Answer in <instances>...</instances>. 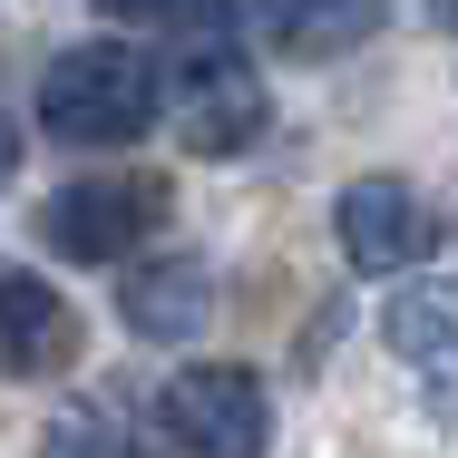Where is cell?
I'll use <instances>...</instances> for the list:
<instances>
[{
	"instance_id": "12",
	"label": "cell",
	"mask_w": 458,
	"mask_h": 458,
	"mask_svg": "<svg viewBox=\"0 0 458 458\" xmlns=\"http://www.w3.org/2000/svg\"><path fill=\"white\" fill-rule=\"evenodd\" d=\"M20 176V137H10V117H0V185Z\"/></svg>"
},
{
	"instance_id": "11",
	"label": "cell",
	"mask_w": 458,
	"mask_h": 458,
	"mask_svg": "<svg viewBox=\"0 0 458 458\" xmlns=\"http://www.w3.org/2000/svg\"><path fill=\"white\" fill-rule=\"evenodd\" d=\"M107 10H117V20H166L176 0H107Z\"/></svg>"
},
{
	"instance_id": "1",
	"label": "cell",
	"mask_w": 458,
	"mask_h": 458,
	"mask_svg": "<svg viewBox=\"0 0 458 458\" xmlns=\"http://www.w3.org/2000/svg\"><path fill=\"white\" fill-rule=\"evenodd\" d=\"M166 20H185L176 39V117H185V147L195 157H244L274 117L264 79L234 59V0H176Z\"/></svg>"
},
{
	"instance_id": "4",
	"label": "cell",
	"mask_w": 458,
	"mask_h": 458,
	"mask_svg": "<svg viewBox=\"0 0 458 458\" xmlns=\"http://www.w3.org/2000/svg\"><path fill=\"white\" fill-rule=\"evenodd\" d=\"M157 215H166V176H79L39 205V244L69 264H117L157 234Z\"/></svg>"
},
{
	"instance_id": "7",
	"label": "cell",
	"mask_w": 458,
	"mask_h": 458,
	"mask_svg": "<svg viewBox=\"0 0 458 458\" xmlns=\"http://www.w3.org/2000/svg\"><path fill=\"white\" fill-rule=\"evenodd\" d=\"M79 352V312L39 274H0V380H39Z\"/></svg>"
},
{
	"instance_id": "10",
	"label": "cell",
	"mask_w": 458,
	"mask_h": 458,
	"mask_svg": "<svg viewBox=\"0 0 458 458\" xmlns=\"http://www.w3.org/2000/svg\"><path fill=\"white\" fill-rule=\"evenodd\" d=\"M39 458H137V449H127L117 410H98V400H79V410H59V420L39 429Z\"/></svg>"
},
{
	"instance_id": "8",
	"label": "cell",
	"mask_w": 458,
	"mask_h": 458,
	"mask_svg": "<svg viewBox=\"0 0 458 458\" xmlns=\"http://www.w3.org/2000/svg\"><path fill=\"white\" fill-rule=\"evenodd\" d=\"M127 332H147V342H195L205 332V312H215V293H205V264L195 254H166V264H147V274L127 283Z\"/></svg>"
},
{
	"instance_id": "3",
	"label": "cell",
	"mask_w": 458,
	"mask_h": 458,
	"mask_svg": "<svg viewBox=\"0 0 458 458\" xmlns=\"http://www.w3.org/2000/svg\"><path fill=\"white\" fill-rule=\"evenodd\" d=\"M157 429H166V449H185V458H264L274 449V400H264L254 370L195 361V370H176V380L157 390Z\"/></svg>"
},
{
	"instance_id": "9",
	"label": "cell",
	"mask_w": 458,
	"mask_h": 458,
	"mask_svg": "<svg viewBox=\"0 0 458 458\" xmlns=\"http://www.w3.org/2000/svg\"><path fill=\"white\" fill-rule=\"evenodd\" d=\"M254 10H264V30H274L283 49H302V59L352 49L370 20H380V0H254Z\"/></svg>"
},
{
	"instance_id": "2",
	"label": "cell",
	"mask_w": 458,
	"mask_h": 458,
	"mask_svg": "<svg viewBox=\"0 0 458 458\" xmlns=\"http://www.w3.org/2000/svg\"><path fill=\"white\" fill-rule=\"evenodd\" d=\"M157 98L166 89H157V59H147V49L79 39V49H59L49 79H39V127H49L59 147H127V137H147Z\"/></svg>"
},
{
	"instance_id": "6",
	"label": "cell",
	"mask_w": 458,
	"mask_h": 458,
	"mask_svg": "<svg viewBox=\"0 0 458 458\" xmlns=\"http://www.w3.org/2000/svg\"><path fill=\"white\" fill-rule=\"evenodd\" d=\"M380 342L410 361L420 410L449 429L458 420V302H439V293H390V302H380Z\"/></svg>"
},
{
	"instance_id": "5",
	"label": "cell",
	"mask_w": 458,
	"mask_h": 458,
	"mask_svg": "<svg viewBox=\"0 0 458 458\" xmlns=\"http://www.w3.org/2000/svg\"><path fill=\"white\" fill-rule=\"evenodd\" d=\"M332 225H342L352 274H410V264L439 244V215H429V195L410 176H352L342 205H332Z\"/></svg>"
}]
</instances>
